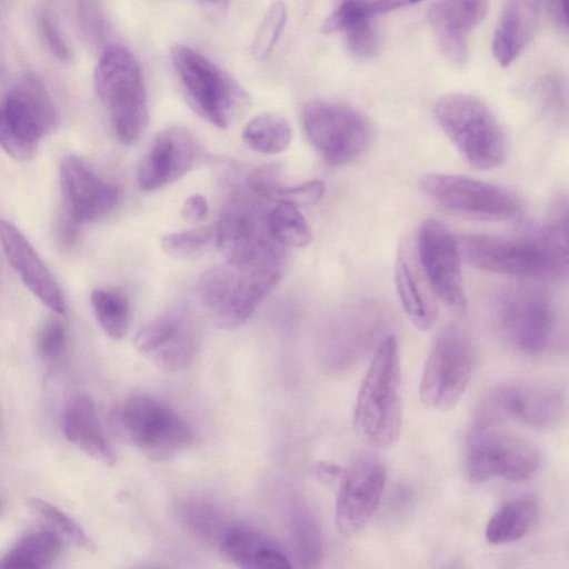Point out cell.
I'll use <instances>...</instances> for the list:
<instances>
[{
  "instance_id": "1",
  "label": "cell",
  "mask_w": 569,
  "mask_h": 569,
  "mask_svg": "<svg viewBox=\"0 0 569 569\" xmlns=\"http://www.w3.org/2000/svg\"><path fill=\"white\" fill-rule=\"evenodd\" d=\"M246 190L226 202L214 228L216 244L228 263L283 273L286 248L272 237L267 222L271 201Z\"/></svg>"
},
{
  "instance_id": "2",
  "label": "cell",
  "mask_w": 569,
  "mask_h": 569,
  "mask_svg": "<svg viewBox=\"0 0 569 569\" xmlns=\"http://www.w3.org/2000/svg\"><path fill=\"white\" fill-rule=\"evenodd\" d=\"M355 428L376 449L387 450L402 428L401 368L398 342L386 337L378 346L355 406Z\"/></svg>"
},
{
  "instance_id": "3",
  "label": "cell",
  "mask_w": 569,
  "mask_h": 569,
  "mask_svg": "<svg viewBox=\"0 0 569 569\" xmlns=\"http://www.w3.org/2000/svg\"><path fill=\"white\" fill-rule=\"evenodd\" d=\"M93 87L119 141L136 143L149 122L143 76L136 57L123 46H107L93 71Z\"/></svg>"
},
{
  "instance_id": "4",
  "label": "cell",
  "mask_w": 569,
  "mask_h": 569,
  "mask_svg": "<svg viewBox=\"0 0 569 569\" xmlns=\"http://www.w3.org/2000/svg\"><path fill=\"white\" fill-rule=\"evenodd\" d=\"M435 118L465 160L476 169L500 164L507 150L501 124L490 108L467 93H450L438 100Z\"/></svg>"
},
{
  "instance_id": "5",
  "label": "cell",
  "mask_w": 569,
  "mask_h": 569,
  "mask_svg": "<svg viewBox=\"0 0 569 569\" xmlns=\"http://www.w3.org/2000/svg\"><path fill=\"white\" fill-rule=\"evenodd\" d=\"M113 420L122 438L156 462L174 458L192 441L188 422L151 395L126 398L114 409Z\"/></svg>"
},
{
  "instance_id": "6",
  "label": "cell",
  "mask_w": 569,
  "mask_h": 569,
  "mask_svg": "<svg viewBox=\"0 0 569 569\" xmlns=\"http://www.w3.org/2000/svg\"><path fill=\"white\" fill-rule=\"evenodd\" d=\"M171 59L196 111L217 128L227 129L246 109L249 97L224 70L188 46H176Z\"/></svg>"
},
{
  "instance_id": "7",
  "label": "cell",
  "mask_w": 569,
  "mask_h": 569,
  "mask_svg": "<svg viewBox=\"0 0 569 569\" xmlns=\"http://www.w3.org/2000/svg\"><path fill=\"white\" fill-rule=\"evenodd\" d=\"M282 273L228 262L204 271L197 295L213 322L223 329L243 325L281 279Z\"/></svg>"
},
{
  "instance_id": "8",
  "label": "cell",
  "mask_w": 569,
  "mask_h": 569,
  "mask_svg": "<svg viewBox=\"0 0 569 569\" xmlns=\"http://www.w3.org/2000/svg\"><path fill=\"white\" fill-rule=\"evenodd\" d=\"M57 120L54 104L43 84L27 76L0 103V148L18 161L30 160Z\"/></svg>"
},
{
  "instance_id": "9",
  "label": "cell",
  "mask_w": 569,
  "mask_h": 569,
  "mask_svg": "<svg viewBox=\"0 0 569 569\" xmlns=\"http://www.w3.org/2000/svg\"><path fill=\"white\" fill-rule=\"evenodd\" d=\"M461 256L473 267L517 277L561 276L568 261L543 241L509 240L486 234H463L457 239Z\"/></svg>"
},
{
  "instance_id": "10",
  "label": "cell",
  "mask_w": 569,
  "mask_h": 569,
  "mask_svg": "<svg viewBox=\"0 0 569 569\" xmlns=\"http://www.w3.org/2000/svg\"><path fill=\"white\" fill-rule=\"evenodd\" d=\"M563 392L546 383H505L489 391L479 402L475 428H493L506 420L545 429L557 425L565 413Z\"/></svg>"
},
{
  "instance_id": "11",
  "label": "cell",
  "mask_w": 569,
  "mask_h": 569,
  "mask_svg": "<svg viewBox=\"0 0 569 569\" xmlns=\"http://www.w3.org/2000/svg\"><path fill=\"white\" fill-rule=\"evenodd\" d=\"M301 122L309 142L333 166L353 161L371 139V127L366 117L338 102H307L301 109Z\"/></svg>"
},
{
  "instance_id": "12",
  "label": "cell",
  "mask_w": 569,
  "mask_h": 569,
  "mask_svg": "<svg viewBox=\"0 0 569 569\" xmlns=\"http://www.w3.org/2000/svg\"><path fill=\"white\" fill-rule=\"evenodd\" d=\"M475 362L471 341L459 328H446L436 339L423 366L421 402L436 411L453 409L469 385Z\"/></svg>"
},
{
  "instance_id": "13",
  "label": "cell",
  "mask_w": 569,
  "mask_h": 569,
  "mask_svg": "<svg viewBox=\"0 0 569 569\" xmlns=\"http://www.w3.org/2000/svg\"><path fill=\"white\" fill-rule=\"evenodd\" d=\"M541 455L531 442L492 428H475L466 448L465 471L475 483L493 479L521 482L536 475Z\"/></svg>"
},
{
  "instance_id": "14",
  "label": "cell",
  "mask_w": 569,
  "mask_h": 569,
  "mask_svg": "<svg viewBox=\"0 0 569 569\" xmlns=\"http://www.w3.org/2000/svg\"><path fill=\"white\" fill-rule=\"evenodd\" d=\"M421 191L436 204L471 219L499 221L512 218L519 202L508 190L479 179L452 173H428Z\"/></svg>"
},
{
  "instance_id": "15",
  "label": "cell",
  "mask_w": 569,
  "mask_h": 569,
  "mask_svg": "<svg viewBox=\"0 0 569 569\" xmlns=\"http://www.w3.org/2000/svg\"><path fill=\"white\" fill-rule=\"evenodd\" d=\"M495 315L502 337L518 351L536 355L549 345L553 313L539 289L527 286L507 289L496 301Z\"/></svg>"
},
{
  "instance_id": "16",
  "label": "cell",
  "mask_w": 569,
  "mask_h": 569,
  "mask_svg": "<svg viewBox=\"0 0 569 569\" xmlns=\"http://www.w3.org/2000/svg\"><path fill=\"white\" fill-rule=\"evenodd\" d=\"M417 260L435 297L456 312H465L467 300L458 241L441 222L426 219L417 238Z\"/></svg>"
},
{
  "instance_id": "17",
  "label": "cell",
  "mask_w": 569,
  "mask_h": 569,
  "mask_svg": "<svg viewBox=\"0 0 569 569\" xmlns=\"http://www.w3.org/2000/svg\"><path fill=\"white\" fill-rule=\"evenodd\" d=\"M133 345L159 369L178 372L196 357L198 335L190 315L173 310L144 323L136 333Z\"/></svg>"
},
{
  "instance_id": "18",
  "label": "cell",
  "mask_w": 569,
  "mask_h": 569,
  "mask_svg": "<svg viewBox=\"0 0 569 569\" xmlns=\"http://www.w3.org/2000/svg\"><path fill=\"white\" fill-rule=\"evenodd\" d=\"M340 479L336 525L341 535L353 537L367 527L379 509L386 486V469L376 459L362 458Z\"/></svg>"
},
{
  "instance_id": "19",
  "label": "cell",
  "mask_w": 569,
  "mask_h": 569,
  "mask_svg": "<svg viewBox=\"0 0 569 569\" xmlns=\"http://www.w3.org/2000/svg\"><path fill=\"white\" fill-rule=\"evenodd\" d=\"M201 156L198 140L184 128L159 131L141 159L137 181L144 191H153L180 179Z\"/></svg>"
},
{
  "instance_id": "20",
  "label": "cell",
  "mask_w": 569,
  "mask_h": 569,
  "mask_svg": "<svg viewBox=\"0 0 569 569\" xmlns=\"http://www.w3.org/2000/svg\"><path fill=\"white\" fill-rule=\"evenodd\" d=\"M59 176L63 211L80 224L94 221L116 207L118 189L96 174L80 158L64 157Z\"/></svg>"
},
{
  "instance_id": "21",
  "label": "cell",
  "mask_w": 569,
  "mask_h": 569,
  "mask_svg": "<svg viewBox=\"0 0 569 569\" xmlns=\"http://www.w3.org/2000/svg\"><path fill=\"white\" fill-rule=\"evenodd\" d=\"M0 241L9 263L26 287L54 313L64 315L67 305L63 295L24 234L14 224L2 219Z\"/></svg>"
},
{
  "instance_id": "22",
  "label": "cell",
  "mask_w": 569,
  "mask_h": 569,
  "mask_svg": "<svg viewBox=\"0 0 569 569\" xmlns=\"http://www.w3.org/2000/svg\"><path fill=\"white\" fill-rule=\"evenodd\" d=\"M490 0H439L428 12L439 47L452 63L462 66L469 57L468 34L483 19Z\"/></svg>"
},
{
  "instance_id": "23",
  "label": "cell",
  "mask_w": 569,
  "mask_h": 569,
  "mask_svg": "<svg viewBox=\"0 0 569 569\" xmlns=\"http://www.w3.org/2000/svg\"><path fill=\"white\" fill-rule=\"evenodd\" d=\"M217 543L221 557L240 568L287 569L292 566L288 552L277 541L247 525H228Z\"/></svg>"
},
{
  "instance_id": "24",
  "label": "cell",
  "mask_w": 569,
  "mask_h": 569,
  "mask_svg": "<svg viewBox=\"0 0 569 569\" xmlns=\"http://www.w3.org/2000/svg\"><path fill=\"white\" fill-rule=\"evenodd\" d=\"M542 0H507L492 38L497 62L512 63L533 39L540 22Z\"/></svg>"
},
{
  "instance_id": "25",
  "label": "cell",
  "mask_w": 569,
  "mask_h": 569,
  "mask_svg": "<svg viewBox=\"0 0 569 569\" xmlns=\"http://www.w3.org/2000/svg\"><path fill=\"white\" fill-rule=\"evenodd\" d=\"M66 438L96 461L112 466L116 455L98 416L93 400L77 395L67 403L62 415Z\"/></svg>"
},
{
  "instance_id": "26",
  "label": "cell",
  "mask_w": 569,
  "mask_h": 569,
  "mask_svg": "<svg viewBox=\"0 0 569 569\" xmlns=\"http://www.w3.org/2000/svg\"><path fill=\"white\" fill-rule=\"evenodd\" d=\"M395 282L402 309L410 322L420 331L431 329L437 319L435 295L422 271L418 272L412 258L403 248L396 260Z\"/></svg>"
},
{
  "instance_id": "27",
  "label": "cell",
  "mask_w": 569,
  "mask_h": 569,
  "mask_svg": "<svg viewBox=\"0 0 569 569\" xmlns=\"http://www.w3.org/2000/svg\"><path fill=\"white\" fill-rule=\"evenodd\" d=\"M325 30L342 33L348 50L358 58H369L380 48V36L372 17L361 12L352 2L339 6L325 20Z\"/></svg>"
},
{
  "instance_id": "28",
  "label": "cell",
  "mask_w": 569,
  "mask_h": 569,
  "mask_svg": "<svg viewBox=\"0 0 569 569\" xmlns=\"http://www.w3.org/2000/svg\"><path fill=\"white\" fill-rule=\"evenodd\" d=\"M288 540L300 567H316L322 558V539L315 516L305 502L293 499L287 507Z\"/></svg>"
},
{
  "instance_id": "29",
  "label": "cell",
  "mask_w": 569,
  "mask_h": 569,
  "mask_svg": "<svg viewBox=\"0 0 569 569\" xmlns=\"http://www.w3.org/2000/svg\"><path fill=\"white\" fill-rule=\"evenodd\" d=\"M539 508L535 500L519 498L506 502L488 521L485 537L491 545L520 540L533 527Z\"/></svg>"
},
{
  "instance_id": "30",
  "label": "cell",
  "mask_w": 569,
  "mask_h": 569,
  "mask_svg": "<svg viewBox=\"0 0 569 569\" xmlns=\"http://www.w3.org/2000/svg\"><path fill=\"white\" fill-rule=\"evenodd\" d=\"M62 547V538L52 530L28 533L0 559V568H46L59 557Z\"/></svg>"
},
{
  "instance_id": "31",
  "label": "cell",
  "mask_w": 569,
  "mask_h": 569,
  "mask_svg": "<svg viewBox=\"0 0 569 569\" xmlns=\"http://www.w3.org/2000/svg\"><path fill=\"white\" fill-rule=\"evenodd\" d=\"M290 123L276 113H262L252 118L242 130L243 142L252 150L274 154L282 152L290 143Z\"/></svg>"
},
{
  "instance_id": "32",
  "label": "cell",
  "mask_w": 569,
  "mask_h": 569,
  "mask_svg": "<svg viewBox=\"0 0 569 569\" xmlns=\"http://www.w3.org/2000/svg\"><path fill=\"white\" fill-rule=\"evenodd\" d=\"M272 237L284 248H302L310 243L311 229L299 208L286 201H272L267 210Z\"/></svg>"
},
{
  "instance_id": "33",
  "label": "cell",
  "mask_w": 569,
  "mask_h": 569,
  "mask_svg": "<svg viewBox=\"0 0 569 569\" xmlns=\"http://www.w3.org/2000/svg\"><path fill=\"white\" fill-rule=\"evenodd\" d=\"M90 302L102 330L111 339H122L128 332L130 321L127 298L114 290L96 289L91 293Z\"/></svg>"
},
{
  "instance_id": "34",
  "label": "cell",
  "mask_w": 569,
  "mask_h": 569,
  "mask_svg": "<svg viewBox=\"0 0 569 569\" xmlns=\"http://www.w3.org/2000/svg\"><path fill=\"white\" fill-rule=\"evenodd\" d=\"M27 506L62 539H67L77 548L87 551L94 549L92 540L81 526L58 507L40 498H29Z\"/></svg>"
},
{
  "instance_id": "35",
  "label": "cell",
  "mask_w": 569,
  "mask_h": 569,
  "mask_svg": "<svg viewBox=\"0 0 569 569\" xmlns=\"http://www.w3.org/2000/svg\"><path fill=\"white\" fill-rule=\"evenodd\" d=\"M287 22V7L282 0L273 1L267 9L250 46L258 60L267 59L277 46Z\"/></svg>"
},
{
  "instance_id": "36",
  "label": "cell",
  "mask_w": 569,
  "mask_h": 569,
  "mask_svg": "<svg viewBox=\"0 0 569 569\" xmlns=\"http://www.w3.org/2000/svg\"><path fill=\"white\" fill-rule=\"evenodd\" d=\"M214 228L197 227L162 237V250L177 258H188L203 251L214 240Z\"/></svg>"
},
{
  "instance_id": "37",
  "label": "cell",
  "mask_w": 569,
  "mask_h": 569,
  "mask_svg": "<svg viewBox=\"0 0 569 569\" xmlns=\"http://www.w3.org/2000/svg\"><path fill=\"white\" fill-rule=\"evenodd\" d=\"M183 518L194 532L213 542H218L222 531L228 526L223 523L216 509L202 502H191L184 506Z\"/></svg>"
},
{
  "instance_id": "38",
  "label": "cell",
  "mask_w": 569,
  "mask_h": 569,
  "mask_svg": "<svg viewBox=\"0 0 569 569\" xmlns=\"http://www.w3.org/2000/svg\"><path fill=\"white\" fill-rule=\"evenodd\" d=\"M68 347L64 325L58 318H51L40 329L37 337V350L47 362L59 360Z\"/></svg>"
},
{
  "instance_id": "39",
  "label": "cell",
  "mask_w": 569,
  "mask_h": 569,
  "mask_svg": "<svg viewBox=\"0 0 569 569\" xmlns=\"http://www.w3.org/2000/svg\"><path fill=\"white\" fill-rule=\"evenodd\" d=\"M326 187L321 180H310L292 187H280L276 201H286L296 207L311 206L318 202L323 193Z\"/></svg>"
},
{
  "instance_id": "40",
  "label": "cell",
  "mask_w": 569,
  "mask_h": 569,
  "mask_svg": "<svg viewBox=\"0 0 569 569\" xmlns=\"http://www.w3.org/2000/svg\"><path fill=\"white\" fill-rule=\"evenodd\" d=\"M37 23L42 41L49 51L61 61L69 60L70 49L47 9L39 12Z\"/></svg>"
},
{
  "instance_id": "41",
  "label": "cell",
  "mask_w": 569,
  "mask_h": 569,
  "mask_svg": "<svg viewBox=\"0 0 569 569\" xmlns=\"http://www.w3.org/2000/svg\"><path fill=\"white\" fill-rule=\"evenodd\" d=\"M79 21L86 37L100 42L104 37V21L98 0H79Z\"/></svg>"
},
{
  "instance_id": "42",
  "label": "cell",
  "mask_w": 569,
  "mask_h": 569,
  "mask_svg": "<svg viewBox=\"0 0 569 569\" xmlns=\"http://www.w3.org/2000/svg\"><path fill=\"white\" fill-rule=\"evenodd\" d=\"M365 14L372 17L401 9L422 0H353Z\"/></svg>"
},
{
  "instance_id": "43",
  "label": "cell",
  "mask_w": 569,
  "mask_h": 569,
  "mask_svg": "<svg viewBox=\"0 0 569 569\" xmlns=\"http://www.w3.org/2000/svg\"><path fill=\"white\" fill-rule=\"evenodd\" d=\"M208 202L202 194L196 193L186 199L181 208V217L184 221L197 224L206 220L208 216Z\"/></svg>"
},
{
  "instance_id": "44",
  "label": "cell",
  "mask_w": 569,
  "mask_h": 569,
  "mask_svg": "<svg viewBox=\"0 0 569 569\" xmlns=\"http://www.w3.org/2000/svg\"><path fill=\"white\" fill-rule=\"evenodd\" d=\"M79 227L80 223L63 211L56 224V234L60 246L63 248L72 247L78 239Z\"/></svg>"
},
{
  "instance_id": "45",
  "label": "cell",
  "mask_w": 569,
  "mask_h": 569,
  "mask_svg": "<svg viewBox=\"0 0 569 569\" xmlns=\"http://www.w3.org/2000/svg\"><path fill=\"white\" fill-rule=\"evenodd\" d=\"M343 472L339 466L328 462H320L313 467V473L325 480L341 478Z\"/></svg>"
},
{
  "instance_id": "46",
  "label": "cell",
  "mask_w": 569,
  "mask_h": 569,
  "mask_svg": "<svg viewBox=\"0 0 569 569\" xmlns=\"http://www.w3.org/2000/svg\"><path fill=\"white\" fill-rule=\"evenodd\" d=\"M202 2L212 8H224L228 0H202Z\"/></svg>"
},
{
  "instance_id": "47",
  "label": "cell",
  "mask_w": 569,
  "mask_h": 569,
  "mask_svg": "<svg viewBox=\"0 0 569 569\" xmlns=\"http://www.w3.org/2000/svg\"><path fill=\"white\" fill-rule=\"evenodd\" d=\"M339 1L341 2V1H345V0H339Z\"/></svg>"
}]
</instances>
